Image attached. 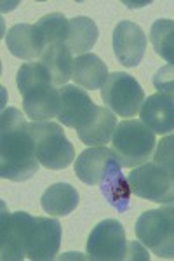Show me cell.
Returning <instances> with one entry per match:
<instances>
[{
	"label": "cell",
	"mask_w": 174,
	"mask_h": 261,
	"mask_svg": "<svg viewBox=\"0 0 174 261\" xmlns=\"http://www.w3.org/2000/svg\"><path fill=\"white\" fill-rule=\"evenodd\" d=\"M28 124L18 108H4L0 117V176L4 179L19 183L39 172L40 162Z\"/></svg>",
	"instance_id": "6da1fadb"
},
{
	"label": "cell",
	"mask_w": 174,
	"mask_h": 261,
	"mask_svg": "<svg viewBox=\"0 0 174 261\" xmlns=\"http://www.w3.org/2000/svg\"><path fill=\"white\" fill-rule=\"evenodd\" d=\"M16 84L23 96V112L30 120H51L58 117L59 89L54 87L47 68L40 61L21 65Z\"/></svg>",
	"instance_id": "7a4b0ae2"
},
{
	"label": "cell",
	"mask_w": 174,
	"mask_h": 261,
	"mask_svg": "<svg viewBox=\"0 0 174 261\" xmlns=\"http://www.w3.org/2000/svg\"><path fill=\"white\" fill-rule=\"evenodd\" d=\"M112 150L122 167L136 169L154 157L157 150L155 133L138 119L122 120L113 133Z\"/></svg>",
	"instance_id": "3957f363"
},
{
	"label": "cell",
	"mask_w": 174,
	"mask_h": 261,
	"mask_svg": "<svg viewBox=\"0 0 174 261\" xmlns=\"http://www.w3.org/2000/svg\"><path fill=\"white\" fill-rule=\"evenodd\" d=\"M28 127L40 166L51 171H61L73 162V145L68 141L61 125L53 120H32Z\"/></svg>",
	"instance_id": "277c9868"
},
{
	"label": "cell",
	"mask_w": 174,
	"mask_h": 261,
	"mask_svg": "<svg viewBox=\"0 0 174 261\" xmlns=\"http://www.w3.org/2000/svg\"><path fill=\"white\" fill-rule=\"evenodd\" d=\"M136 237L162 259H174V202L148 209L136 221Z\"/></svg>",
	"instance_id": "5b68a950"
},
{
	"label": "cell",
	"mask_w": 174,
	"mask_h": 261,
	"mask_svg": "<svg viewBox=\"0 0 174 261\" xmlns=\"http://www.w3.org/2000/svg\"><path fill=\"white\" fill-rule=\"evenodd\" d=\"M131 192L139 199L155 204L174 202V172L154 161L131 169L127 174Z\"/></svg>",
	"instance_id": "8992f818"
},
{
	"label": "cell",
	"mask_w": 174,
	"mask_h": 261,
	"mask_svg": "<svg viewBox=\"0 0 174 261\" xmlns=\"http://www.w3.org/2000/svg\"><path fill=\"white\" fill-rule=\"evenodd\" d=\"M101 99L118 117H136L145 103V91L133 75L126 71H113L108 75Z\"/></svg>",
	"instance_id": "52a82bcc"
},
{
	"label": "cell",
	"mask_w": 174,
	"mask_h": 261,
	"mask_svg": "<svg viewBox=\"0 0 174 261\" xmlns=\"http://www.w3.org/2000/svg\"><path fill=\"white\" fill-rule=\"evenodd\" d=\"M126 230L117 220H103L87 239V258L94 261H122L127 256Z\"/></svg>",
	"instance_id": "ba28073f"
},
{
	"label": "cell",
	"mask_w": 174,
	"mask_h": 261,
	"mask_svg": "<svg viewBox=\"0 0 174 261\" xmlns=\"http://www.w3.org/2000/svg\"><path fill=\"white\" fill-rule=\"evenodd\" d=\"M61 247V223L56 218L32 216L27 230V258L49 261Z\"/></svg>",
	"instance_id": "9c48e42d"
},
{
	"label": "cell",
	"mask_w": 174,
	"mask_h": 261,
	"mask_svg": "<svg viewBox=\"0 0 174 261\" xmlns=\"http://www.w3.org/2000/svg\"><path fill=\"white\" fill-rule=\"evenodd\" d=\"M32 220L28 213L6 211L2 204V228H0V254L4 261H21L27 258V230Z\"/></svg>",
	"instance_id": "30bf717a"
},
{
	"label": "cell",
	"mask_w": 174,
	"mask_h": 261,
	"mask_svg": "<svg viewBox=\"0 0 174 261\" xmlns=\"http://www.w3.org/2000/svg\"><path fill=\"white\" fill-rule=\"evenodd\" d=\"M113 53L126 68L138 66L146 53V35L143 28L133 21H120L113 30Z\"/></svg>",
	"instance_id": "8fae6325"
},
{
	"label": "cell",
	"mask_w": 174,
	"mask_h": 261,
	"mask_svg": "<svg viewBox=\"0 0 174 261\" xmlns=\"http://www.w3.org/2000/svg\"><path fill=\"white\" fill-rule=\"evenodd\" d=\"M96 105L89 98L87 91L79 86H61L59 87V112L56 119L65 127L77 130L87 122L94 113Z\"/></svg>",
	"instance_id": "7c38bea8"
},
{
	"label": "cell",
	"mask_w": 174,
	"mask_h": 261,
	"mask_svg": "<svg viewBox=\"0 0 174 261\" xmlns=\"http://www.w3.org/2000/svg\"><path fill=\"white\" fill-rule=\"evenodd\" d=\"M118 161L113 150L107 146H89L75 161V174L86 185H100L113 162Z\"/></svg>",
	"instance_id": "4fadbf2b"
},
{
	"label": "cell",
	"mask_w": 174,
	"mask_h": 261,
	"mask_svg": "<svg viewBox=\"0 0 174 261\" xmlns=\"http://www.w3.org/2000/svg\"><path fill=\"white\" fill-rule=\"evenodd\" d=\"M6 44L12 56L28 63L40 58L45 50V45L40 39L37 27L30 23H18L11 27L6 35Z\"/></svg>",
	"instance_id": "5bb4252c"
},
{
	"label": "cell",
	"mask_w": 174,
	"mask_h": 261,
	"mask_svg": "<svg viewBox=\"0 0 174 261\" xmlns=\"http://www.w3.org/2000/svg\"><path fill=\"white\" fill-rule=\"evenodd\" d=\"M139 117L155 134H171L174 133V99L159 92L148 96L139 110Z\"/></svg>",
	"instance_id": "9a60e30c"
},
{
	"label": "cell",
	"mask_w": 174,
	"mask_h": 261,
	"mask_svg": "<svg viewBox=\"0 0 174 261\" xmlns=\"http://www.w3.org/2000/svg\"><path fill=\"white\" fill-rule=\"evenodd\" d=\"M117 124L118 122L115 113L107 107H97L96 105L94 113L89 117L82 127L77 129V134L84 145L105 146L108 145V141H112Z\"/></svg>",
	"instance_id": "2e32d148"
},
{
	"label": "cell",
	"mask_w": 174,
	"mask_h": 261,
	"mask_svg": "<svg viewBox=\"0 0 174 261\" xmlns=\"http://www.w3.org/2000/svg\"><path fill=\"white\" fill-rule=\"evenodd\" d=\"M39 61L47 68L51 81H53L54 86H59V87L66 86V82L73 77L75 58L65 42L49 45V47L42 53Z\"/></svg>",
	"instance_id": "e0dca14e"
},
{
	"label": "cell",
	"mask_w": 174,
	"mask_h": 261,
	"mask_svg": "<svg viewBox=\"0 0 174 261\" xmlns=\"http://www.w3.org/2000/svg\"><path fill=\"white\" fill-rule=\"evenodd\" d=\"M108 68L107 63L101 60L100 56L92 53L82 54L75 58L73 65V81L79 87L86 91H96L103 89L105 82L108 79Z\"/></svg>",
	"instance_id": "ac0fdd59"
},
{
	"label": "cell",
	"mask_w": 174,
	"mask_h": 261,
	"mask_svg": "<svg viewBox=\"0 0 174 261\" xmlns=\"http://www.w3.org/2000/svg\"><path fill=\"white\" fill-rule=\"evenodd\" d=\"M120 162L115 161L110 166L107 176L100 183V190L112 207L118 213H126L131 205V185L120 171Z\"/></svg>",
	"instance_id": "d6986e66"
},
{
	"label": "cell",
	"mask_w": 174,
	"mask_h": 261,
	"mask_svg": "<svg viewBox=\"0 0 174 261\" xmlns=\"http://www.w3.org/2000/svg\"><path fill=\"white\" fill-rule=\"evenodd\" d=\"M79 192L70 183H54L42 193L40 205L51 216H68L77 209Z\"/></svg>",
	"instance_id": "ffe728a7"
},
{
	"label": "cell",
	"mask_w": 174,
	"mask_h": 261,
	"mask_svg": "<svg viewBox=\"0 0 174 261\" xmlns=\"http://www.w3.org/2000/svg\"><path fill=\"white\" fill-rule=\"evenodd\" d=\"M97 35H100V32H97L94 21L87 16H75L70 19V28H68L65 44L73 56H82L94 47Z\"/></svg>",
	"instance_id": "44dd1931"
},
{
	"label": "cell",
	"mask_w": 174,
	"mask_h": 261,
	"mask_svg": "<svg viewBox=\"0 0 174 261\" xmlns=\"http://www.w3.org/2000/svg\"><path fill=\"white\" fill-rule=\"evenodd\" d=\"M152 47L164 61L174 66V21L157 19L150 30Z\"/></svg>",
	"instance_id": "7402d4cb"
},
{
	"label": "cell",
	"mask_w": 174,
	"mask_h": 261,
	"mask_svg": "<svg viewBox=\"0 0 174 261\" xmlns=\"http://www.w3.org/2000/svg\"><path fill=\"white\" fill-rule=\"evenodd\" d=\"M35 27L40 33V39L44 42L45 49H47L53 44L66 42L70 19H66L61 12H51V14H45L44 18L37 21Z\"/></svg>",
	"instance_id": "603a6c76"
},
{
	"label": "cell",
	"mask_w": 174,
	"mask_h": 261,
	"mask_svg": "<svg viewBox=\"0 0 174 261\" xmlns=\"http://www.w3.org/2000/svg\"><path fill=\"white\" fill-rule=\"evenodd\" d=\"M152 82H154L155 89L159 91V94L169 96V98L174 99V66L172 65H165L162 68L157 70Z\"/></svg>",
	"instance_id": "cb8c5ba5"
},
{
	"label": "cell",
	"mask_w": 174,
	"mask_h": 261,
	"mask_svg": "<svg viewBox=\"0 0 174 261\" xmlns=\"http://www.w3.org/2000/svg\"><path fill=\"white\" fill-rule=\"evenodd\" d=\"M154 162L167 167L174 172V134H169L157 143V150L154 153Z\"/></svg>",
	"instance_id": "d4e9b609"
},
{
	"label": "cell",
	"mask_w": 174,
	"mask_h": 261,
	"mask_svg": "<svg viewBox=\"0 0 174 261\" xmlns=\"http://www.w3.org/2000/svg\"><path fill=\"white\" fill-rule=\"evenodd\" d=\"M126 259H129V261H136V259L148 261L150 259V254H148V251H146V246L145 244H141L139 241L138 242H129V246H127Z\"/></svg>",
	"instance_id": "484cf974"
}]
</instances>
